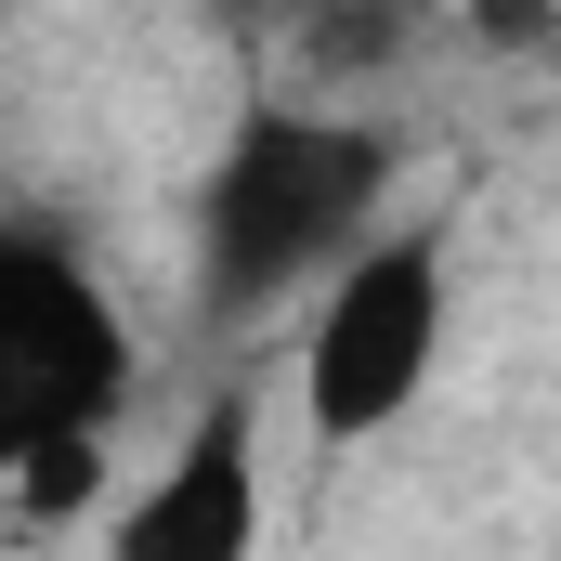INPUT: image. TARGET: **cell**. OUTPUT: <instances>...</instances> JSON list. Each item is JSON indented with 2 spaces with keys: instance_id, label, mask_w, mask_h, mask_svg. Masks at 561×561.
<instances>
[{
  "instance_id": "6da1fadb",
  "label": "cell",
  "mask_w": 561,
  "mask_h": 561,
  "mask_svg": "<svg viewBox=\"0 0 561 561\" xmlns=\"http://www.w3.org/2000/svg\"><path fill=\"white\" fill-rule=\"evenodd\" d=\"M392 131L353 105H249L196 183V287L209 313H275L340 262H366L392 222Z\"/></svg>"
},
{
  "instance_id": "7a4b0ae2",
  "label": "cell",
  "mask_w": 561,
  "mask_h": 561,
  "mask_svg": "<svg viewBox=\"0 0 561 561\" xmlns=\"http://www.w3.org/2000/svg\"><path fill=\"white\" fill-rule=\"evenodd\" d=\"M131 392V327L79 275V249L0 222V483L53 444H105Z\"/></svg>"
},
{
  "instance_id": "3957f363",
  "label": "cell",
  "mask_w": 561,
  "mask_h": 561,
  "mask_svg": "<svg viewBox=\"0 0 561 561\" xmlns=\"http://www.w3.org/2000/svg\"><path fill=\"white\" fill-rule=\"evenodd\" d=\"M444 236L431 222H392L366 262H340V275L313 287V327H300V405L327 444H379V431L405 419L431 392V366H444Z\"/></svg>"
},
{
  "instance_id": "277c9868",
  "label": "cell",
  "mask_w": 561,
  "mask_h": 561,
  "mask_svg": "<svg viewBox=\"0 0 561 561\" xmlns=\"http://www.w3.org/2000/svg\"><path fill=\"white\" fill-rule=\"evenodd\" d=\"M105 561H262V431H249V405H209L118 496Z\"/></svg>"
}]
</instances>
